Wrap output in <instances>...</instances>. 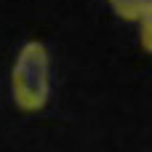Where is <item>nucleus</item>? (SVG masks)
<instances>
[{
    "instance_id": "1",
    "label": "nucleus",
    "mask_w": 152,
    "mask_h": 152,
    "mask_svg": "<svg viewBox=\"0 0 152 152\" xmlns=\"http://www.w3.org/2000/svg\"><path fill=\"white\" fill-rule=\"evenodd\" d=\"M13 99L24 112H37L48 102V53L43 43H27L13 64Z\"/></svg>"
},
{
    "instance_id": "2",
    "label": "nucleus",
    "mask_w": 152,
    "mask_h": 152,
    "mask_svg": "<svg viewBox=\"0 0 152 152\" xmlns=\"http://www.w3.org/2000/svg\"><path fill=\"white\" fill-rule=\"evenodd\" d=\"M107 3H110L112 11H115L120 19H126V21H136V19L142 16L144 5H147V0H107Z\"/></svg>"
},
{
    "instance_id": "3",
    "label": "nucleus",
    "mask_w": 152,
    "mask_h": 152,
    "mask_svg": "<svg viewBox=\"0 0 152 152\" xmlns=\"http://www.w3.org/2000/svg\"><path fill=\"white\" fill-rule=\"evenodd\" d=\"M139 21H142V32H139V35H142V45L152 53V0H147V5H144Z\"/></svg>"
}]
</instances>
